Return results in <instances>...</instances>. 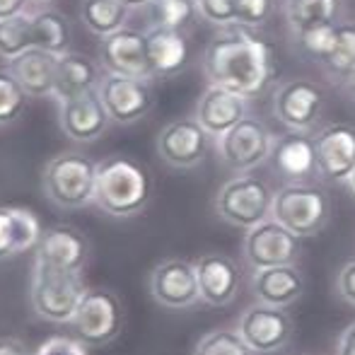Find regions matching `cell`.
<instances>
[{"instance_id":"6da1fadb","label":"cell","mask_w":355,"mask_h":355,"mask_svg":"<svg viewBox=\"0 0 355 355\" xmlns=\"http://www.w3.org/2000/svg\"><path fill=\"white\" fill-rule=\"evenodd\" d=\"M203 73L208 83L252 99L266 92L276 78L273 46L247 27H223L203 51Z\"/></svg>"},{"instance_id":"7a4b0ae2","label":"cell","mask_w":355,"mask_h":355,"mask_svg":"<svg viewBox=\"0 0 355 355\" xmlns=\"http://www.w3.org/2000/svg\"><path fill=\"white\" fill-rule=\"evenodd\" d=\"M153 179L145 164L131 155H109L97 162L94 206L112 218H133L148 208Z\"/></svg>"},{"instance_id":"3957f363","label":"cell","mask_w":355,"mask_h":355,"mask_svg":"<svg viewBox=\"0 0 355 355\" xmlns=\"http://www.w3.org/2000/svg\"><path fill=\"white\" fill-rule=\"evenodd\" d=\"M94 182H97V162L78 150H68L51 157L42 174L44 193L61 211H78L94 203Z\"/></svg>"},{"instance_id":"277c9868","label":"cell","mask_w":355,"mask_h":355,"mask_svg":"<svg viewBox=\"0 0 355 355\" xmlns=\"http://www.w3.org/2000/svg\"><path fill=\"white\" fill-rule=\"evenodd\" d=\"M271 218L297 237H314L331 220V196L309 182H288L273 191Z\"/></svg>"},{"instance_id":"5b68a950","label":"cell","mask_w":355,"mask_h":355,"mask_svg":"<svg viewBox=\"0 0 355 355\" xmlns=\"http://www.w3.org/2000/svg\"><path fill=\"white\" fill-rule=\"evenodd\" d=\"M273 191L276 189L257 174H234L215 193V213L223 223L247 232L271 218Z\"/></svg>"},{"instance_id":"8992f818","label":"cell","mask_w":355,"mask_h":355,"mask_svg":"<svg viewBox=\"0 0 355 355\" xmlns=\"http://www.w3.org/2000/svg\"><path fill=\"white\" fill-rule=\"evenodd\" d=\"M85 290L87 285L80 273L58 271V268H49L34 261L29 302L37 317L53 324H71Z\"/></svg>"},{"instance_id":"52a82bcc","label":"cell","mask_w":355,"mask_h":355,"mask_svg":"<svg viewBox=\"0 0 355 355\" xmlns=\"http://www.w3.org/2000/svg\"><path fill=\"white\" fill-rule=\"evenodd\" d=\"M126 312L114 290L87 288L73 317V329L87 348H104L123 331Z\"/></svg>"},{"instance_id":"ba28073f","label":"cell","mask_w":355,"mask_h":355,"mask_svg":"<svg viewBox=\"0 0 355 355\" xmlns=\"http://www.w3.org/2000/svg\"><path fill=\"white\" fill-rule=\"evenodd\" d=\"M273 133L261 119L244 116L237 126L227 133L215 138V150L223 167L234 174H244L257 169L259 164L268 162V155L273 148Z\"/></svg>"},{"instance_id":"9c48e42d","label":"cell","mask_w":355,"mask_h":355,"mask_svg":"<svg viewBox=\"0 0 355 355\" xmlns=\"http://www.w3.org/2000/svg\"><path fill=\"white\" fill-rule=\"evenodd\" d=\"M244 261L252 271L271 266H290L302 257V237L285 230L273 218L259 223L257 227L247 230L242 244Z\"/></svg>"},{"instance_id":"30bf717a","label":"cell","mask_w":355,"mask_h":355,"mask_svg":"<svg viewBox=\"0 0 355 355\" xmlns=\"http://www.w3.org/2000/svg\"><path fill=\"white\" fill-rule=\"evenodd\" d=\"M324 104V89L317 83L307 78H295L288 83L278 85L273 92V116L283 123L288 131L297 133H312L317 121L322 119Z\"/></svg>"},{"instance_id":"8fae6325","label":"cell","mask_w":355,"mask_h":355,"mask_svg":"<svg viewBox=\"0 0 355 355\" xmlns=\"http://www.w3.org/2000/svg\"><path fill=\"white\" fill-rule=\"evenodd\" d=\"M150 83L153 80L128 78V75H114V73L102 75V83H99L97 92L104 109H107L109 119H112V123L131 126V123L148 116L155 104V92Z\"/></svg>"},{"instance_id":"7c38bea8","label":"cell","mask_w":355,"mask_h":355,"mask_svg":"<svg viewBox=\"0 0 355 355\" xmlns=\"http://www.w3.org/2000/svg\"><path fill=\"white\" fill-rule=\"evenodd\" d=\"M237 331L254 353L268 355L283 351L288 346L290 338H293L295 324L283 307L254 302L242 312Z\"/></svg>"},{"instance_id":"4fadbf2b","label":"cell","mask_w":355,"mask_h":355,"mask_svg":"<svg viewBox=\"0 0 355 355\" xmlns=\"http://www.w3.org/2000/svg\"><path fill=\"white\" fill-rule=\"evenodd\" d=\"M317 179L324 184H341L355 169V126L327 123L314 133Z\"/></svg>"},{"instance_id":"5bb4252c","label":"cell","mask_w":355,"mask_h":355,"mask_svg":"<svg viewBox=\"0 0 355 355\" xmlns=\"http://www.w3.org/2000/svg\"><path fill=\"white\" fill-rule=\"evenodd\" d=\"M211 136L203 131L196 116H179L169 121L157 136V155L172 169H193L206 159Z\"/></svg>"},{"instance_id":"9a60e30c","label":"cell","mask_w":355,"mask_h":355,"mask_svg":"<svg viewBox=\"0 0 355 355\" xmlns=\"http://www.w3.org/2000/svg\"><path fill=\"white\" fill-rule=\"evenodd\" d=\"M150 295L164 309H191L201 302L196 268L187 259H164L150 271Z\"/></svg>"},{"instance_id":"2e32d148","label":"cell","mask_w":355,"mask_h":355,"mask_svg":"<svg viewBox=\"0 0 355 355\" xmlns=\"http://www.w3.org/2000/svg\"><path fill=\"white\" fill-rule=\"evenodd\" d=\"M99 66H102L104 73L155 80L148 61L145 32L133 27H123L102 39V44H99Z\"/></svg>"},{"instance_id":"e0dca14e","label":"cell","mask_w":355,"mask_h":355,"mask_svg":"<svg viewBox=\"0 0 355 355\" xmlns=\"http://www.w3.org/2000/svg\"><path fill=\"white\" fill-rule=\"evenodd\" d=\"M193 268H196L201 302L211 307H227L230 302H234L242 285V273L234 259L220 252H206L193 261Z\"/></svg>"},{"instance_id":"ac0fdd59","label":"cell","mask_w":355,"mask_h":355,"mask_svg":"<svg viewBox=\"0 0 355 355\" xmlns=\"http://www.w3.org/2000/svg\"><path fill=\"white\" fill-rule=\"evenodd\" d=\"M87 259H89L87 237L80 230L71 227V225H53V227L42 232L34 261L44 263L49 268H58V271L83 273Z\"/></svg>"},{"instance_id":"d6986e66","label":"cell","mask_w":355,"mask_h":355,"mask_svg":"<svg viewBox=\"0 0 355 355\" xmlns=\"http://www.w3.org/2000/svg\"><path fill=\"white\" fill-rule=\"evenodd\" d=\"M112 119L104 109L99 92L92 89L68 102H58V126L75 143H94L104 136Z\"/></svg>"},{"instance_id":"ffe728a7","label":"cell","mask_w":355,"mask_h":355,"mask_svg":"<svg viewBox=\"0 0 355 355\" xmlns=\"http://www.w3.org/2000/svg\"><path fill=\"white\" fill-rule=\"evenodd\" d=\"M196 121L211 138H220L244 116H249V99L232 89L208 85L196 104Z\"/></svg>"},{"instance_id":"44dd1931","label":"cell","mask_w":355,"mask_h":355,"mask_svg":"<svg viewBox=\"0 0 355 355\" xmlns=\"http://www.w3.org/2000/svg\"><path fill=\"white\" fill-rule=\"evenodd\" d=\"M268 164L288 182H309L317 177V157H314L312 133L288 131L273 138Z\"/></svg>"},{"instance_id":"7402d4cb","label":"cell","mask_w":355,"mask_h":355,"mask_svg":"<svg viewBox=\"0 0 355 355\" xmlns=\"http://www.w3.org/2000/svg\"><path fill=\"white\" fill-rule=\"evenodd\" d=\"M252 293L257 297V302L285 309L302 297L304 276L297 268V263L259 268V271L252 273Z\"/></svg>"},{"instance_id":"603a6c76","label":"cell","mask_w":355,"mask_h":355,"mask_svg":"<svg viewBox=\"0 0 355 355\" xmlns=\"http://www.w3.org/2000/svg\"><path fill=\"white\" fill-rule=\"evenodd\" d=\"M58 56L46 49H27L19 56L10 58L8 71L15 75L22 89L34 99L53 97V80H56Z\"/></svg>"},{"instance_id":"cb8c5ba5","label":"cell","mask_w":355,"mask_h":355,"mask_svg":"<svg viewBox=\"0 0 355 355\" xmlns=\"http://www.w3.org/2000/svg\"><path fill=\"white\" fill-rule=\"evenodd\" d=\"M42 223L34 211L22 206H0V261L37 249Z\"/></svg>"},{"instance_id":"d4e9b609","label":"cell","mask_w":355,"mask_h":355,"mask_svg":"<svg viewBox=\"0 0 355 355\" xmlns=\"http://www.w3.org/2000/svg\"><path fill=\"white\" fill-rule=\"evenodd\" d=\"M102 66L83 53L66 51L56 61V80H53V99L68 102L80 94H87L102 83Z\"/></svg>"},{"instance_id":"484cf974","label":"cell","mask_w":355,"mask_h":355,"mask_svg":"<svg viewBox=\"0 0 355 355\" xmlns=\"http://www.w3.org/2000/svg\"><path fill=\"white\" fill-rule=\"evenodd\" d=\"M148 42V61L153 78H172L184 71L189 61V39L187 32L177 29H145Z\"/></svg>"},{"instance_id":"4316f807","label":"cell","mask_w":355,"mask_h":355,"mask_svg":"<svg viewBox=\"0 0 355 355\" xmlns=\"http://www.w3.org/2000/svg\"><path fill=\"white\" fill-rule=\"evenodd\" d=\"M341 10V0H283L285 22L295 39L319 24L338 22Z\"/></svg>"},{"instance_id":"83f0119b","label":"cell","mask_w":355,"mask_h":355,"mask_svg":"<svg viewBox=\"0 0 355 355\" xmlns=\"http://www.w3.org/2000/svg\"><path fill=\"white\" fill-rule=\"evenodd\" d=\"M29 22H32V42L37 49H46L56 56L71 51V22L66 15L44 8L29 12Z\"/></svg>"},{"instance_id":"f1b7e54d","label":"cell","mask_w":355,"mask_h":355,"mask_svg":"<svg viewBox=\"0 0 355 355\" xmlns=\"http://www.w3.org/2000/svg\"><path fill=\"white\" fill-rule=\"evenodd\" d=\"M148 19V29H177V32H189L196 24L198 8L196 0H150L141 8Z\"/></svg>"},{"instance_id":"f546056e","label":"cell","mask_w":355,"mask_h":355,"mask_svg":"<svg viewBox=\"0 0 355 355\" xmlns=\"http://www.w3.org/2000/svg\"><path fill=\"white\" fill-rule=\"evenodd\" d=\"M128 12L131 8H126L121 0H83L80 3V19L87 27V32L99 39L126 27Z\"/></svg>"},{"instance_id":"4dcf8cb0","label":"cell","mask_w":355,"mask_h":355,"mask_svg":"<svg viewBox=\"0 0 355 355\" xmlns=\"http://www.w3.org/2000/svg\"><path fill=\"white\" fill-rule=\"evenodd\" d=\"M27 49H34L29 12L0 19V58L10 61V58L19 56Z\"/></svg>"},{"instance_id":"1f68e13d","label":"cell","mask_w":355,"mask_h":355,"mask_svg":"<svg viewBox=\"0 0 355 355\" xmlns=\"http://www.w3.org/2000/svg\"><path fill=\"white\" fill-rule=\"evenodd\" d=\"M322 66L338 80L355 66V24L338 22L336 42H334L331 53L322 61Z\"/></svg>"},{"instance_id":"d6a6232c","label":"cell","mask_w":355,"mask_h":355,"mask_svg":"<svg viewBox=\"0 0 355 355\" xmlns=\"http://www.w3.org/2000/svg\"><path fill=\"white\" fill-rule=\"evenodd\" d=\"M193 355H254L237 329H213L198 338Z\"/></svg>"},{"instance_id":"836d02e7","label":"cell","mask_w":355,"mask_h":355,"mask_svg":"<svg viewBox=\"0 0 355 355\" xmlns=\"http://www.w3.org/2000/svg\"><path fill=\"white\" fill-rule=\"evenodd\" d=\"M27 99L29 94L15 80V75L8 68L0 71V126H10L17 121L27 109Z\"/></svg>"},{"instance_id":"e575fe53","label":"cell","mask_w":355,"mask_h":355,"mask_svg":"<svg viewBox=\"0 0 355 355\" xmlns=\"http://www.w3.org/2000/svg\"><path fill=\"white\" fill-rule=\"evenodd\" d=\"M336 29L338 22H327V24H319V27L307 29L304 34H300L297 42L302 44V49L307 53H312L319 63L331 53L334 42H336Z\"/></svg>"},{"instance_id":"d590c367","label":"cell","mask_w":355,"mask_h":355,"mask_svg":"<svg viewBox=\"0 0 355 355\" xmlns=\"http://www.w3.org/2000/svg\"><path fill=\"white\" fill-rule=\"evenodd\" d=\"M276 10V0H237L234 12V27L259 29L271 19Z\"/></svg>"},{"instance_id":"8d00e7d4","label":"cell","mask_w":355,"mask_h":355,"mask_svg":"<svg viewBox=\"0 0 355 355\" xmlns=\"http://www.w3.org/2000/svg\"><path fill=\"white\" fill-rule=\"evenodd\" d=\"M198 17L215 27H234V12H237V0H196Z\"/></svg>"},{"instance_id":"74e56055","label":"cell","mask_w":355,"mask_h":355,"mask_svg":"<svg viewBox=\"0 0 355 355\" xmlns=\"http://www.w3.org/2000/svg\"><path fill=\"white\" fill-rule=\"evenodd\" d=\"M34 355H87V346L80 338L68 336H53L44 341L42 346L34 351Z\"/></svg>"},{"instance_id":"f35d334b","label":"cell","mask_w":355,"mask_h":355,"mask_svg":"<svg viewBox=\"0 0 355 355\" xmlns=\"http://www.w3.org/2000/svg\"><path fill=\"white\" fill-rule=\"evenodd\" d=\"M336 293L341 300H346L348 304L355 307V259L348 263H343L341 271L336 276Z\"/></svg>"},{"instance_id":"ab89813d","label":"cell","mask_w":355,"mask_h":355,"mask_svg":"<svg viewBox=\"0 0 355 355\" xmlns=\"http://www.w3.org/2000/svg\"><path fill=\"white\" fill-rule=\"evenodd\" d=\"M0 355H34L27 348V343L19 341L15 336H3L0 338Z\"/></svg>"},{"instance_id":"60d3db41","label":"cell","mask_w":355,"mask_h":355,"mask_svg":"<svg viewBox=\"0 0 355 355\" xmlns=\"http://www.w3.org/2000/svg\"><path fill=\"white\" fill-rule=\"evenodd\" d=\"M336 355H355V322H351L343 329L336 346Z\"/></svg>"},{"instance_id":"b9f144b4","label":"cell","mask_w":355,"mask_h":355,"mask_svg":"<svg viewBox=\"0 0 355 355\" xmlns=\"http://www.w3.org/2000/svg\"><path fill=\"white\" fill-rule=\"evenodd\" d=\"M27 5H29V0H0V19L27 12Z\"/></svg>"},{"instance_id":"7bdbcfd3","label":"cell","mask_w":355,"mask_h":355,"mask_svg":"<svg viewBox=\"0 0 355 355\" xmlns=\"http://www.w3.org/2000/svg\"><path fill=\"white\" fill-rule=\"evenodd\" d=\"M338 87H341V92L346 94V97H351L355 102V66L343 75L341 80H338Z\"/></svg>"},{"instance_id":"ee69618b","label":"cell","mask_w":355,"mask_h":355,"mask_svg":"<svg viewBox=\"0 0 355 355\" xmlns=\"http://www.w3.org/2000/svg\"><path fill=\"white\" fill-rule=\"evenodd\" d=\"M126 8H131V10H141V8H145V5L150 3V0H121Z\"/></svg>"},{"instance_id":"f6af8a7d","label":"cell","mask_w":355,"mask_h":355,"mask_svg":"<svg viewBox=\"0 0 355 355\" xmlns=\"http://www.w3.org/2000/svg\"><path fill=\"white\" fill-rule=\"evenodd\" d=\"M346 184H348V187H351V191L355 193V169H353V174H351V177H348V182H346Z\"/></svg>"},{"instance_id":"bcb514c9","label":"cell","mask_w":355,"mask_h":355,"mask_svg":"<svg viewBox=\"0 0 355 355\" xmlns=\"http://www.w3.org/2000/svg\"><path fill=\"white\" fill-rule=\"evenodd\" d=\"M32 5H49V3H53V0H29Z\"/></svg>"}]
</instances>
